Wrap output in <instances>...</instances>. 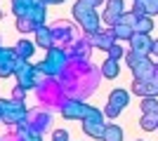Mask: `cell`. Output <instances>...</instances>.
Listing matches in <instances>:
<instances>
[{
    "label": "cell",
    "instance_id": "cell-14",
    "mask_svg": "<svg viewBox=\"0 0 158 141\" xmlns=\"http://www.w3.org/2000/svg\"><path fill=\"white\" fill-rule=\"evenodd\" d=\"M45 2H40V0H35L31 7V12H28V19L35 24V26H45Z\"/></svg>",
    "mask_w": 158,
    "mask_h": 141
},
{
    "label": "cell",
    "instance_id": "cell-1",
    "mask_svg": "<svg viewBox=\"0 0 158 141\" xmlns=\"http://www.w3.org/2000/svg\"><path fill=\"white\" fill-rule=\"evenodd\" d=\"M73 17L78 21L85 35H92V33H99L102 28H99V14L94 10L92 2H87V0H78L76 5H73Z\"/></svg>",
    "mask_w": 158,
    "mask_h": 141
},
{
    "label": "cell",
    "instance_id": "cell-19",
    "mask_svg": "<svg viewBox=\"0 0 158 141\" xmlns=\"http://www.w3.org/2000/svg\"><path fill=\"white\" fill-rule=\"evenodd\" d=\"M139 125H142L144 132H156L158 129V113H144L142 120H139Z\"/></svg>",
    "mask_w": 158,
    "mask_h": 141
},
{
    "label": "cell",
    "instance_id": "cell-12",
    "mask_svg": "<svg viewBox=\"0 0 158 141\" xmlns=\"http://www.w3.org/2000/svg\"><path fill=\"white\" fill-rule=\"evenodd\" d=\"M17 54L14 49H0V78H7V75H14V68H17Z\"/></svg>",
    "mask_w": 158,
    "mask_h": 141
},
{
    "label": "cell",
    "instance_id": "cell-30",
    "mask_svg": "<svg viewBox=\"0 0 158 141\" xmlns=\"http://www.w3.org/2000/svg\"><path fill=\"white\" fill-rule=\"evenodd\" d=\"M40 2H45V5H59V2H64V0H40Z\"/></svg>",
    "mask_w": 158,
    "mask_h": 141
},
{
    "label": "cell",
    "instance_id": "cell-29",
    "mask_svg": "<svg viewBox=\"0 0 158 141\" xmlns=\"http://www.w3.org/2000/svg\"><path fill=\"white\" fill-rule=\"evenodd\" d=\"M151 85H153V92H156V96H158V68H156V75L151 78Z\"/></svg>",
    "mask_w": 158,
    "mask_h": 141
},
{
    "label": "cell",
    "instance_id": "cell-32",
    "mask_svg": "<svg viewBox=\"0 0 158 141\" xmlns=\"http://www.w3.org/2000/svg\"><path fill=\"white\" fill-rule=\"evenodd\" d=\"M87 2H92L94 7H99V5H102V2H104V0H87Z\"/></svg>",
    "mask_w": 158,
    "mask_h": 141
},
{
    "label": "cell",
    "instance_id": "cell-31",
    "mask_svg": "<svg viewBox=\"0 0 158 141\" xmlns=\"http://www.w3.org/2000/svg\"><path fill=\"white\" fill-rule=\"evenodd\" d=\"M151 52H153V54H158V40H153V47H151Z\"/></svg>",
    "mask_w": 158,
    "mask_h": 141
},
{
    "label": "cell",
    "instance_id": "cell-10",
    "mask_svg": "<svg viewBox=\"0 0 158 141\" xmlns=\"http://www.w3.org/2000/svg\"><path fill=\"white\" fill-rule=\"evenodd\" d=\"M87 111H90V106L83 104V101H66L61 106V115L66 120H83L87 115Z\"/></svg>",
    "mask_w": 158,
    "mask_h": 141
},
{
    "label": "cell",
    "instance_id": "cell-28",
    "mask_svg": "<svg viewBox=\"0 0 158 141\" xmlns=\"http://www.w3.org/2000/svg\"><path fill=\"white\" fill-rule=\"evenodd\" d=\"M24 94H26V89L17 85V87H14V92H12V96H14V101H21V99H24Z\"/></svg>",
    "mask_w": 158,
    "mask_h": 141
},
{
    "label": "cell",
    "instance_id": "cell-13",
    "mask_svg": "<svg viewBox=\"0 0 158 141\" xmlns=\"http://www.w3.org/2000/svg\"><path fill=\"white\" fill-rule=\"evenodd\" d=\"M35 45L43 49H52L54 47V35L47 26H38L35 28Z\"/></svg>",
    "mask_w": 158,
    "mask_h": 141
},
{
    "label": "cell",
    "instance_id": "cell-8",
    "mask_svg": "<svg viewBox=\"0 0 158 141\" xmlns=\"http://www.w3.org/2000/svg\"><path fill=\"white\" fill-rule=\"evenodd\" d=\"M123 14H125V2H123V0H106V12L102 14V19L111 28L120 24V17H123Z\"/></svg>",
    "mask_w": 158,
    "mask_h": 141
},
{
    "label": "cell",
    "instance_id": "cell-22",
    "mask_svg": "<svg viewBox=\"0 0 158 141\" xmlns=\"http://www.w3.org/2000/svg\"><path fill=\"white\" fill-rule=\"evenodd\" d=\"M151 28H153L151 17H139V19H137V26H135V33H144V35H149V33H151Z\"/></svg>",
    "mask_w": 158,
    "mask_h": 141
},
{
    "label": "cell",
    "instance_id": "cell-21",
    "mask_svg": "<svg viewBox=\"0 0 158 141\" xmlns=\"http://www.w3.org/2000/svg\"><path fill=\"white\" fill-rule=\"evenodd\" d=\"M113 33H116V40H127L130 42V38L135 35V28L125 26V24H118V26H113Z\"/></svg>",
    "mask_w": 158,
    "mask_h": 141
},
{
    "label": "cell",
    "instance_id": "cell-3",
    "mask_svg": "<svg viewBox=\"0 0 158 141\" xmlns=\"http://www.w3.org/2000/svg\"><path fill=\"white\" fill-rule=\"evenodd\" d=\"M64 66H66L64 49L52 47V49H47V57L35 66V71H38V73H45V75H59L61 71H64Z\"/></svg>",
    "mask_w": 158,
    "mask_h": 141
},
{
    "label": "cell",
    "instance_id": "cell-17",
    "mask_svg": "<svg viewBox=\"0 0 158 141\" xmlns=\"http://www.w3.org/2000/svg\"><path fill=\"white\" fill-rule=\"evenodd\" d=\"M118 73H120V61H116V59H106L104 64H102V75H104V78L113 80V78H118Z\"/></svg>",
    "mask_w": 158,
    "mask_h": 141
},
{
    "label": "cell",
    "instance_id": "cell-27",
    "mask_svg": "<svg viewBox=\"0 0 158 141\" xmlns=\"http://www.w3.org/2000/svg\"><path fill=\"white\" fill-rule=\"evenodd\" d=\"M52 141H69V132H66V129H54Z\"/></svg>",
    "mask_w": 158,
    "mask_h": 141
},
{
    "label": "cell",
    "instance_id": "cell-26",
    "mask_svg": "<svg viewBox=\"0 0 158 141\" xmlns=\"http://www.w3.org/2000/svg\"><path fill=\"white\" fill-rule=\"evenodd\" d=\"M123 57H125V49H123V47H120L118 42H116V45H113L111 49H109V59H116V61H120Z\"/></svg>",
    "mask_w": 158,
    "mask_h": 141
},
{
    "label": "cell",
    "instance_id": "cell-34",
    "mask_svg": "<svg viewBox=\"0 0 158 141\" xmlns=\"http://www.w3.org/2000/svg\"><path fill=\"white\" fill-rule=\"evenodd\" d=\"M0 17H2V12H0Z\"/></svg>",
    "mask_w": 158,
    "mask_h": 141
},
{
    "label": "cell",
    "instance_id": "cell-7",
    "mask_svg": "<svg viewBox=\"0 0 158 141\" xmlns=\"http://www.w3.org/2000/svg\"><path fill=\"white\" fill-rule=\"evenodd\" d=\"M127 104H130V94H127L125 89H113V92L109 94V106L104 108V115L116 118V115H118Z\"/></svg>",
    "mask_w": 158,
    "mask_h": 141
},
{
    "label": "cell",
    "instance_id": "cell-20",
    "mask_svg": "<svg viewBox=\"0 0 158 141\" xmlns=\"http://www.w3.org/2000/svg\"><path fill=\"white\" fill-rule=\"evenodd\" d=\"M102 141H123V129L118 125H106L104 134H102Z\"/></svg>",
    "mask_w": 158,
    "mask_h": 141
},
{
    "label": "cell",
    "instance_id": "cell-23",
    "mask_svg": "<svg viewBox=\"0 0 158 141\" xmlns=\"http://www.w3.org/2000/svg\"><path fill=\"white\" fill-rule=\"evenodd\" d=\"M142 113H158V96H144L142 99Z\"/></svg>",
    "mask_w": 158,
    "mask_h": 141
},
{
    "label": "cell",
    "instance_id": "cell-4",
    "mask_svg": "<svg viewBox=\"0 0 158 141\" xmlns=\"http://www.w3.org/2000/svg\"><path fill=\"white\" fill-rule=\"evenodd\" d=\"M26 106H24V101H5L0 99V120L5 122V125H19V122L26 120Z\"/></svg>",
    "mask_w": 158,
    "mask_h": 141
},
{
    "label": "cell",
    "instance_id": "cell-18",
    "mask_svg": "<svg viewBox=\"0 0 158 141\" xmlns=\"http://www.w3.org/2000/svg\"><path fill=\"white\" fill-rule=\"evenodd\" d=\"M33 2H35V0H12V12H14V17H17V19H19V17H28Z\"/></svg>",
    "mask_w": 158,
    "mask_h": 141
},
{
    "label": "cell",
    "instance_id": "cell-2",
    "mask_svg": "<svg viewBox=\"0 0 158 141\" xmlns=\"http://www.w3.org/2000/svg\"><path fill=\"white\" fill-rule=\"evenodd\" d=\"M125 61H127V66L132 68V73H135V80H151L153 75H156L158 66L149 57H139V54H135V52H127Z\"/></svg>",
    "mask_w": 158,
    "mask_h": 141
},
{
    "label": "cell",
    "instance_id": "cell-5",
    "mask_svg": "<svg viewBox=\"0 0 158 141\" xmlns=\"http://www.w3.org/2000/svg\"><path fill=\"white\" fill-rule=\"evenodd\" d=\"M104 129H106V122H104V113H102L99 108L90 106L87 115L83 118V132H85L87 136H92V139H102V134H104Z\"/></svg>",
    "mask_w": 158,
    "mask_h": 141
},
{
    "label": "cell",
    "instance_id": "cell-9",
    "mask_svg": "<svg viewBox=\"0 0 158 141\" xmlns=\"http://www.w3.org/2000/svg\"><path fill=\"white\" fill-rule=\"evenodd\" d=\"M85 40L92 47H102L104 52H109V49L116 45V33H113V28H106V31H99V33L85 35Z\"/></svg>",
    "mask_w": 158,
    "mask_h": 141
},
{
    "label": "cell",
    "instance_id": "cell-33",
    "mask_svg": "<svg viewBox=\"0 0 158 141\" xmlns=\"http://www.w3.org/2000/svg\"><path fill=\"white\" fill-rule=\"evenodd\" d=\"M153 2H156V5H158V0H153Z\"/></svg>",
    "mask_w": 158,
    "mask_h": 141
},
{
    "label": "cell",
    "instance_id": "cell-16",
    "mask_svg": "<svg viewBox=\"0 0 158 141\" xmlns=\"http://www.w3.org/2000/svg\"><path fill=\"white\" fill-rule=\"evenodd\" d=\"M132 92L137 94V96H156V92H153V85L151 80H135L132 82Z\"/></svg>",
    "mask_w": 158,
    "mask_h": 141
},
{
    "label": "cell",
    "instance_id": "cell-6",
    "mask_svg": "<svg viewBox=\"0 0 158 141\" xmlns=\"http://www.w3.org/2000/svg\"><path fill=\"white\" fill-rule=\"evenodd\" d=\"M14 75H17V80H19V87H24V89L35 87V75H38V71H35V66H31L28 61H24V59L17 61Z\"/></svg>",
    "mask_w": 158,
    "mask_h": 141
},
{
    "label": "cell",
    "instance_id": "cell-15",
    "mask_svg": "<svg viewBox=\"0 0 158 141\" xmlns=\"http://www.w3.org/2000/svg\"><path fill=\"white\" fill-rule=\"evenodd\" d=\"M33 52H35V45H33L31 40H19L17 45H14V54H17V59L28 61L33 57Z\"/></svg>",
    "mask_w": 158,
    "mask_h": 141
},
{
    "label": "cell",
    "instance_id": "cell-25",
    "mask_svg": "<svg viewBox=\"0 0 158 141\" xmlns=\"http://www.w3.org/2000/svg\"><path fill=\"white\" fill-rule=\"evenodd\" d=\"M137 19H139V17H137L135 12H125L123 17H120V24H125V26L135 28V26H137Z\"/></svg>",
    "mask_w": 158,
    "mask_h": 141
},
{
    "label": "cell",
    "instance_id": "cell-24",
    "mask_svg": "<svg viewBox=\"0 0 158 141\" xmlns=\"http://www.w3.org/2000/svg\"><path fill=\"white\" fill-rule=\"evenodd\" d=\"M35 28L38 26H35L28 17H19V19H17V31H21V33H31V31H35Z\"/></svg>",
    "mask_w": 158,
    "mask_h": 141
},
{
    "label": "cell",
    "instance_id": "cell-11",
    "mask_svg": "<svg viewBox=\"0 0 158 141\" xmlns=\"http://www.w3.org/2000/svg\"><path fill=\"white\" fill-rule=\"evenodd\" d=\"M130 47H132L130 52L139 54V57H149V54H151V47H153V40L144 33H135L130 38Z\"/></svg>",
    "mask_w": 158,
    "mask_h": 141
}]
</instances>
